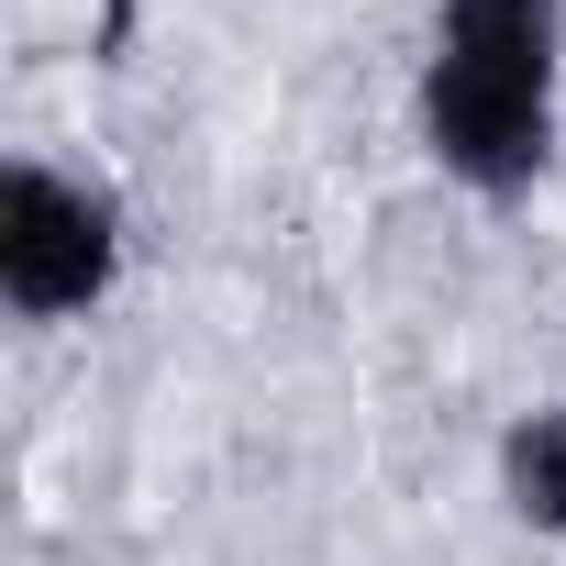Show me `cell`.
I'll return each instance as SVG.
<instances>
[{"label":"cell","instance_id":"obj_1","mask_svg":"<svg viewBox=\"0 0 566 566\" xmlns=\"http://www.w3.org/2000/svg\"><path fill=\"white\" fill-rule=\"evenodd\" d=\"M555 0H444L422 56V156L478 200H522L555 156Z\"/></svg>","mask_w":566,"mask_h":566},{"label":"cell","instance_id":"obj_3","mask_svg":"<svg viewBox=\"0 0 566 566\" xmlns=\"http://www.w3.org/2000/svg\"><path fill=\"white\" fill-rule=\"evenodd\" d=\"M500 489L544 544H566V400H544V411H522L500 433Z\"/></svg>","mask_w":566,"mask_h":566},{"label":"cell","instance_id":"obj_2","mask_svg":"<svg viewBox=\"0 0 566 566\" xmlns=\"http://www.w3.org/2000/svg\"><path fill=\"white\" fill-rule=\"evenodd\" d=\"M123 277V200L67 178V167H12L0 178V301L23 323H78Z\"/></svg>","mask_w":566,"mask_h":566}]
</instances>
